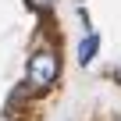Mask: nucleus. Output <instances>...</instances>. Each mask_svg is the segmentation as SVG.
Wrapping results in <instances>:
<instances>
[{
	"mask_svg": "<svg viewBox=\"0 0 121 121\" xmlns=\"http://www.w3.org/2000/svg\"><path fill=\"white\" fill-rule=\"evenodd\" d=\"M57 53L53 50H36L32 57H29V82L32 86H39V89H46V86H53L57 82Z\"/></svg>",
	"mask_w": 121,
	"mask_h": 121,
	"instance_id": "nucleus-1",
	"label": "nucleus"
},
{
	"mask_svg": "<svg viewBox=\"0 0 121 121\" xmlns=\"http://www.w3.org/2000/svg\"><path fill=\"white\" fill-rule=\"evenodd\" d=\"M96 50H100V36H96V32H89V36L78 43V60H82V64H89V60L96 57Z\"/></svg>",
	"mask_w": 121,
	"mask_h": 121,
	"instance_id": "nucleus-2",
	"label": "nucleus"
},
{
	"mask_svg": "<svg viewBox=\"0 0 121 121\" xmlns=\"http://www.w3.org/2000/svg\"><path fill=\"white\" fill-rule=\"evenodd\" d=\"M25 4H29V7H32V11H46V7H50V4H53V0H25Z\"/></svg>",
	"mask_w": 121,
	"mask_h": 121,
	"instance_id": "nucleus-3",
	"label": "nucleus"
}]
</instances>
